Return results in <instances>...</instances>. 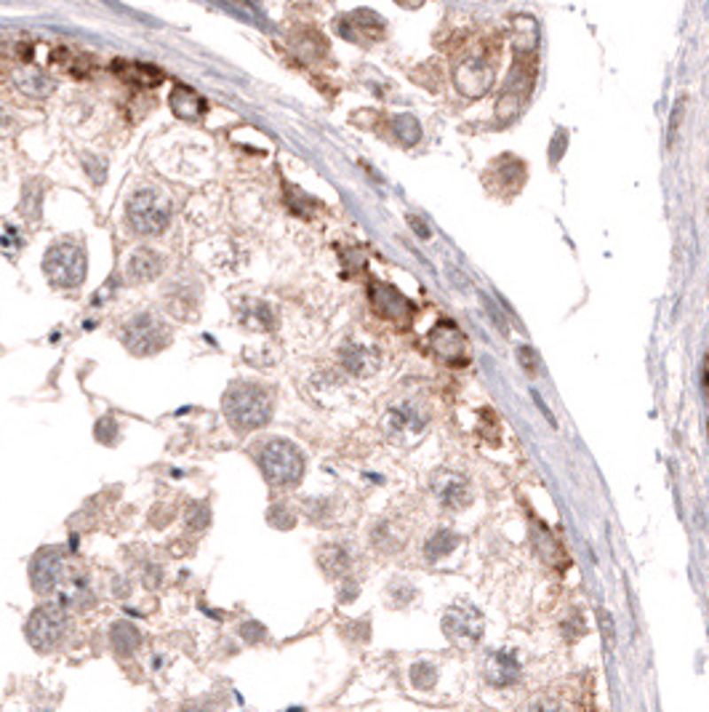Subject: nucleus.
<instances>
[{
	"label": "nucleus",
	"mask_w": 709,
	"mask_h": 712,
	"mask_svg": "<svg viewBox=\"0 0 709 712\" xmlns=\"http://www.w3.org/2000/svg\"><path fill=\"white\" fill-rule=\"evenodd\" d=\"M222 409L235 433L259 430L272 419V398L264 387L253 382H235L227 390Z\"/></svg>",
	"instance_id": "1"
},
{
	"label": "nucleus",
	"mask_w": 709,
	"mask_h": 712,
	"mask_svg": "<svg viewBox=\"0 0 709 712\" xmlns=\"http://www.w3.org/2000/svg\"><path fill=\"white\" fill-rule=\"evenodd\" d=\"M259 470L264 475V481L275 489H293L301 483L304 478V470H307V462H304V454L291 443V441H283V438H272L267 441L261 449H259Z\"/></svg>",
	"instance_id": "2"
},
{
	"label": "nucleus",
	"mask_w": 709,
	"mask_h": 712,
	"mask_svg": "<svg viewBox=\"0 0 709 712\" xmlns=\"http://www.w3.org/2000/svg\"><path fill=\"white\" fill-rule=\"evenodd\" d=\"M70 632V614L59 600H46L35 606L25 622V638L38 653L57 651Z\"/></svg>",
	"instance_id": "3"
},
{
	"label": "nucleus",
	"mask_w": 709,
	"mask_h": 712,
	"mask_svg": "<svg viewBox=\"0 0 709 712\" xmlns=\"http://www.w3.org/2000/svg\"><path fill=\"white\" fill-rule=\"evenodd\" d=\"M89 270L86 251L75 240H59L46 251L43 259V272L57 288H75L83 283Z\"/></svg>",
	"instance_id": "4"
},
{
	"label": "nucleus",
	"mask_w": 709,
	"mask_h": 712,
	"mask_svg": "<svg viewBox=\"0 0 709 712\" xmlns=\"http://www.w3.org/2000/svg\"><path fill=\"white\" fill-rule=\"evenodd\" d=\"M65 582H70V563H67V550L59 544H46L41 547L33 560H30V584L38 595L51 598L57 595Z\"/></svg>",
	"instance_id": "5"
},
{
	"label": "nucleus",
	"mask_w": 709,
	"mask_h": 712,
	"mask_svg": "<svg viewBox=\"0 0 709 712\" xmlns=\"http://www.w3.org/2000/svg\"><path fill=\"white\" fill-rule=\"evenodd\" d=\"M129 222L142 235H158L171 222V203L155 190H139L129 200Z\"/></svg>",
	"instance_id": "6"
},
{
	"label": "nucleus",
	"mask_w": 709,
	"mask_h": 712,
	"mask_svg": "<svg viewBox=\"0 0 709 712\" xmlns=\"http://www.w3.org/2000/svg\"><path fill=\"white\" fill-rule=\"evenodd\" d=\"M168 341H171V328L160 317H155L150 312L131 317L126 323V328H123L126 349L134 352V355H142V358H144V355L160 352Z\"/></svg>",
	"instance_id": "7"
},
{
	"label": "nucleus",
	"mask_w": 709,
	"mask_h": 712,
	"mask_svg": "<svg viewBox=\"0 0 709 712\" xmlns=\"http://www.w3.org/2000/svg\"><path fill=\"white\" fill-rule=\"evenodd\" d=\"M432 494L438 497L440 507L446 510H464L472 502V486L464 475L451 470H438L432 475Z\"/></svg>",
	"instance_id": "8"
},
{
	"label": "nucleus",
	"mask_w": 709,
	"mask_h": 712,
	"mask_svg": "<svg viewBox=\"0 0 709 712\" xmlns=\"http://www.w3.org/2000/svg\"><path fill=\"white\" fill-rule=\"evenodd\" d=\"M443 632L448 635L451 643L470 648V645H475L483 638V619L475 611H470V608H456V611H448L446 614Z\"/></svg>",
	"instance_id": "9"
},
{
	"label": "nucleus",
	"mask_w": 709,
	"mask_h": 712,
	"mask_svg": "<svg viewBox=\"0 0 709 712\" xmlns=\"http://www.w3.org/2000/svg\"><path fill=\"white\" fill-rule=\"evenodd\" d=\"M427 425V417L411 406V403H401L395 409L387 411V435L401 441V438H417Z\"/></svg>",
	"instance_id": "10"
},
{
	"label": "nucleus",
	"mask_w": 709,
	"mask_h": 712,
	"mask_svg": "<svg viewBox=\"0 0 709 712\" xmlns=\"http://www.w3.org/2000/svg\"><path fill=\"white\" fill-rule=\"evenodd\" d=\"M432 347L440 358L451 361V364H464V355H467V341L462 336V331L448 323V320H440L432 331Z\"/></svg>",
	"instance_id": "11"
},
{
	"label": "nucleus",
	"mask_w": 709,
	"mask_h": 712,
	"mask_svg": "<svg viewBox=\"0 0 709 712\" xmlns=\"http://www.w3.org/2000/svg\"><path fill=\"white\" fill-rule=\"evenodd\" d=\"M483 672H486V680L494 688H507V685H515L520 680V664H518L515 653H510V651L488 653V659L483 664Z\"/></svg>",
	"instance_id": "12"
},
{
	"label": "nucleus",
	"mask_w": 709,
	"mask_h": 712,
	"mask_svg": "<svg viewBox=\"0 0 709 712\" xmlns=\"http://www.w3.org/2000/svg\"><path fill=\"white\" fill-rule=\"evenodd\" d=\"M107 640H110V648H113L115 656L129 659V656H134V653L139 651V645H142V632H139V627H136L134 622L121 619V622H115V624L110 627Z\"/></svg>",
	"instance_id": "13"
},
{
	"label": "nucleus",
	"mask_w": 709,
	"mask_h": 712,
	"mask_svg": "<svg viewBox=\"0 0 709 712\" xmlns=\"http://www.w3.org/2000/svg\"><path fill=\"white\" fill-rule=\"evenodd\" d=\"M352 550L341 542H333V544H325L317 550V563L323 568V574H328L331 579H339L344 574H349L352 568Z\"/></svg>",
	"instance_id": "14"
},
{
	"label": "nucleus",
	"mask_w": 709,
	"mask_h": 712,
	"mask_svg": "<svg viewBox=\"0 0 709 712\" xmlns=\"http://www.w3.org/2000/svg\"><path fill=\"white\" fill-rule=\"evenodd\" d=\"M456 544H459V534H456V531H451V528H438V531H432L430 539L425 542V558H427L430 563H438V560L448 558V555L456 550Z\"/></svg>",
	"instance_id": "15"
},
{
	"label": "nucleus",
	"mask_w": 709,
	"mask_h": 712,
	"mask_svg": "<svg viewBox=\"0 0 709 712\" xmlns=\"http://www.w3.org/2000/svg\"><path fill=\"white\" fill-rule=\"evenodd\" d=\"M123 81L136 83V86H158L163 81V73L150 67V65H139V62H115L113 67Z\"/></svg>",
	"instance_id": "16"
},
{
	"label": "nucleus",
	"mask_w": 709,
	"mask_h": 712,
	"mask_svg": "<svg viewBox=\"0 0 709 712\" xmlns=\"http://www.w3.org/2000/svg\"><path fill=\"white\" fill-rule=\"evenodd\" d=\"M160 270H163L160 256L155 251H147V248L136 251L126 264V272L131 275V280H152Z\"/></svg>",
	"instance_id": "17"
},
{
	"label": "nucleus",
	"mask_w": 709,
	"mask_h": 712,
	"mask_svg": "<svg viewBox=\"0 0 709 712\" xmlns=\"http://www.w3.org/2000/svg\"><path fill=\"white\" fill-rule=\"evenodd\" d=\"M371 542H374V547L377 550H382V552H398L406 542H403V536L398 534V528H395V523L393 520H379L374 528H371Z\"/></svg>",
	"instance_id": "18"
},
{
	"label": "nucleus",
	"mask_w": 709,
	"mask_h": 712,
	"mask_svg": "<svg viewBox=\"0 0 709 712\" xmlns=\"http://www.w3.org/2000/svg\"><path fill=\"white\" fill-rule=\"evenodd\" d=\"M171 105H174V113L179 118H187V121L200 118V113H203V99L192 89H184V86H179L171 94Z\"/></svg>",
	"instance_id": "19"
},
{
	"label": "nucleus",
	"mask_w": 709,
	"mask_h": 712,
	"mask_svg": "<svg viewBox=\"0 0 709 712\" xmlns=\"http://www.w3.org/2000/svg\"><path fill=\"white\" fill-rule=\"evenodd\" d=\"M344 366L347 372L358 374V377H366V374H374L377 369V358L366 349V347H347L344 349Z\"/></svg>",
	"instance_id": "20"
},
{
	"label": "nucleus",
	"mask_w": 709,
	"mask_h": 712,
	"mask_svg": "<svg viewBox=\"0 0 709 712\" xmlns=\"http://www.w3.org/2000/svg\"><path fill=\"white\" fill-rule=\"evenodd\" d=\"M17 83H19L22 91L33 94V97H43V94L51 91V81H49L38 67H22V70L17 73Z\"/></svg>",
	"instance_id": "21"
},
{
	"label": "nucleus",
	"mask_w": 709,
	"mask_h": 712,
	"mask_svg": "<svg viewBox=\"0 0 709 712\" xmlns=\"http://www.w3.org/2000/svg\"><path fill=\"white\" fill-rule=\"evenodd\" d=\"M385 288V299H374L377 301V309L385 315V317H390V320H401V317H406L409 312H411V304L398 293V291H393V288H387V286H382Z\"/></svg>",
	"instance_id": "22"
},
{
	"label": "nucleus",
	"mask_w": 709,
	"mask_h": 712,
	"mask_svg": "<svg viewBox=\"0 0 709 712\" xmlns=\"http://www.w3.org/2000/svg\"><path fill=\"white\" fill-rule=\"evenodd\" d=\"M409 677H411V685H414V688H419V691H430V688H435V683H438V664H432V661H414Z\"/></svg>",
	"instance_id": "23"
},
{
	"label": "nucleus",
	"mask_w": 709,
	"mask_h": 712,
	"mask_svg": "<svg viewBox=\"0 0 709 712\" xmlns=\"http://www.w3.org/2000/svg\"><path fill=\"white\" fill-rule=\"evenodd\" d=\"M211 523V507L208 502H190L187 512H184V526L190 531H206Z\"/></svg>",
	"instance_id": "24"
},
{
	"label": "nucleus",
	"mask_w": 709,
	"mask_h": 712,
	"mask_svg": "<svg viewBox=\"0 0 709 712\" xmlns=\"http://www.w3.org/2000/svg\"><path fill=\"white\" fill-rule=\"evenodd\" d=\"M387 595H390V600H393L398 608H403V606H409V603L417 598V587H414L409 579H393L390 587H387Z\"/></svg>",
	"instance_id": "25"
},
{
	"label": "nucleus",
	"mask_w": 709,
	"mask_h": 712,
	"mask_svg": "<svg viewBox=\"0 0 709 712\" xmlns=\"http://www.w3.org/2000/svg\"><path fill=\"white\" fill-rule=\"evenodd\" d=\"M94 435L99 443L105 446H115L121 441V425L115 422V417H102L94 427Z\"/></svg>",
	"instance_id": "26"
},
{
	"label": "nucleus",
	"mask_w": 709,
	"mask_h": 712,
	"mask_svg": "<svg viewBox=\"0 0 709 712\" xmlns=\"http://www.w3.org/2000/svg\"><path fill=\"white\" fill-rule=\"evenodd\" d=\"M267 520H269V526H275V528H293V526H296V515H293V510L285 507L283 502H277V505L269 507Z\"/></svg>",
	"instance_id": "27"
},
{
	"label": "nucleus",
	"mask_w": 709,
	"mask_h": 712,
	"mask_svg": "<svg viewBox=\"0 0 709 712\" xmlns=\"http://www.w3.org/2000/svg\"><path fill=\"white\" fill-rule=\"evenodd\" d=\"M238 635L243 638V643L256 645V643H264V640H267V627H264L261 622L248 619V622H240V624H238Z\"/></svg>",
	"instance_id": "28"
},
{
	"label": "nucleus",
	"mask_w": 709,
	"mask_h": 712,
	"mask_svg": "<svg viewBox=\"0 0 709 712\" xmlns=\"http://www.w3.org/2000/svg\"><path fill=\"white\" fill-rule=\"evenodd\" d=\"M304 510H307L309 520H315V523H325V520L331 518V505H328V499H309V502L304 505Z\"/></svg>",
	"instance_id": "29"
},
{
	"label": "nucleus",
	"mask_w": 709,
	"mask_h": 712,
	"mask_svg": "<svg viewBox=\"0 0 709 712\" xmlns=\"http://www.w3.org/2000/svg\"><path fill=\"white\" fill-rule=\"evenodd\" d=\"M518 361L523 364V369H526L531 377H536L539 369H541V366H539V358H536V352H534L531 347H520V349H518Z\"/></svg>",
	"instance_id": "30"
},
{
	"label": "nucleus",
	"mask_w": 709,
	"mask_h": 712,
	"mask_svg": "<svg viewBox=\"0 0 709 712\" xmlns=\"http://www.w3.org/2000/svg\"><path fill=\"white\" fill-rule=\"evenodd\" d=\"M142 579H144V584H147V587H158V584L163 582V571H160L155 563H150V566H144V574H142Z\"/></svg>",
	"instance_id": "31"
},
{
	"label": "nucleus",
	"mask_w": 709,
	"mask_h": 712,
	"mask_svg": "<svg viewBox=\"0 0 709 712\" xmlns=\"http://www.w3.org/2000/svg\"><path fill=\"white\" fill-rule=\"evenodd\" d=\"M358 584H354L352 579L349 582H341V590H339V603H352L354 598H358Z\"/></svg>",
	"instance_id": "32"
},
{
	"label": "nucleus",
	"mask_w": 709,
	"mask_h": 712,
	"mask_svg": "<svg viewBox=\"0 0 709 712\" xmlns=\"http://www.w3.org/2000/svg\"><path fill=\"white\" fill-rule=\"evenodd\" d=\"M531 712H563V707H560L557 701H552V699H539V701L531 707Z\"/></svg>",
	"instance_id": "33"
},
{
	"label": "nucleus",
	"mask_w": 709,
	"mask_h": 712,
	"mask_svg": "<svg viewBox=\"0 0 709 712\" xmlns=\"http://www.w3.org/2000/svg\"><path fill=\"white\" fill-rule=\"evenodd\" d=\"M600 622H603V632L608 635V645H613V622H611V614L603 611L600 614Z\"/></svg>",
	"instance_id": "34"
},
{
	"label": "nucleus",
	"mask_w": 709,
	"mask_h": 712,
	"mask_svg": "<svg viewBox=\"0 0 709 712\" xmlns=\"http://www.w3.org/2000/svg\"><path fill=\"white\" fill-rule=\"evenodd\" d=\"M113 592H115L118 598H126V595H131V584H126V579H115Z\"/></svg>",
	"instance_id": "35"
},
{
	"label": "nucleus",
	"mask_w": 709,
	"mask_h": 712,
	"mask_svg": "<svg viewBox=\"0 0 709 712\" xmlns=\"http://www.w3.org/2000/svg\"><path fill=\"white\" fill-rule=\"evenodd\" d=\"M182 712H216V709L208 707V704H190V707H184Z\"/></svg>",
	"instance_id": "36"
}]
</instances>
